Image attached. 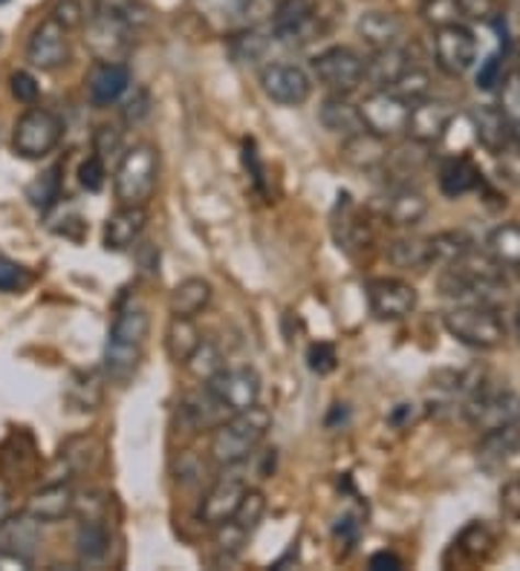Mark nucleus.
Wrapping results in <instances>:
<instances>
[{
    "label": "nucleus",
    "mask_w": 520,
    "mask_h": 571,
    "mask_svg": "<svg viewBox=\"0 0 520 571\" xmlns=\"http://www.w3.org/2000/svg\"><path fill=\"white\" fill-rule=\"evenodd\" d=\"M500 509H504L509 517L520 519V477L509 479V482L500 488Z\"/></svg>",
    "instance_id": "obj_57"
},
{
    "label": "nucleus",
    "mask_w": 520,
    "mask_h": 571,
    "mask_svg": "<svg viewBox=\"0 0 520 571\" xmlns=\"http://www.w3.org/2000/svg\"><path fill=\"white\" fill-rule=\"evenodd\" d=\"M104 182H108V164L102 159L95 157H87L84 162L79 164V185L87 191V194H99L104 189Z\"/></svg>",
    "instance_id": "obj_50"
},
{
    "label": "nucleus",
    "mask_w": 520,
    "mask_h": 571,
    "mask_svg": "<svg viewBox=\"0 0 520 571\" xmlns=\"http://www.w3.org/2000/svg\"><path fill=\"white\" fill-rule=\"evenodd\" d=\"M515 332H518V341H520V304H518V312H515Z\"/></svg>",
    "instance_id": "obj_62"
},
{
    "label": "nucleus",
    "mask_w": 520,
    "mask_h": 571,
    "mask_svg": "<svg viewBox=\"0 0 520 571\" xmlns=\"http://www.w3.org/2000/svg\"><path fill=\"white\" fill-rule=\"evenodd\" d=\"M249 537H252V534H246L235 519H226V523L214 525V546L226 557L240 555L246 543H249Z\"/></svg>",
    "instance_id": "obj_47"
},
{
    "label": "nucleus",
    "mask_w": 520,
    "mask_h": 571,
    "mask_svg": "<svg viewBox=\"0 0 520 571\" xmlns=\"http://www.w3.org/2000/svg\"><path fill=\"white\" fill-rule=\"evenodd\" d=\"M95 15L116 18L134 30L136 24L145 21V9L139 7V0H95Z\"/></svg>",
    "instance_id": "obj_46"
},
{
    "label": "nucleus",
    "mask_w": 520,
    "mask_h": 571,
    "mask_svg": "<svg viewBox=\"0 0 520 571\" xmlns=\"http://www.w3.org/2000/svg\"><path fill=\"white\" fill-rule=\"evenodd\" d=\"M229 49L235 61L255 64L267 55L269 35L258 26H240V30L229 32Z\"/></svg>",
    "instance_id": "obj_39"
},
{
    "label": "nucleus",
    "mask_w": 520,
    "mask_h": 571,
    "mask_svg": "<svg viewBox=\"0 0 520 571\" xmlns=\"http://www.w3.org/2000/svg\"><path fill=\"white\" fill-rule=\"evenodd\" d=\"M387 260L396 269H414V272L433 266L431 237H403V240H396L387 249Z\"/></svg>",
    "instance_id": "obj_36"
},
{
    "label": "nucleus",
    "mask_w": 520,
    "mask_h": 571,
    "mask_svg": "<svg viewBox=\"0 0 520 571\" xmlns=\"http://www.w3.org/2000/svg\"><path fill=\"white\" fill-rule=\"evenodd\" d=\"M212 283L203 281V277H185L173 286L171 298H168V309L177 318H197L205 306L212 304Z\"/></svg>",
    "instance_id": "obj_28"
},
{
    "label": "nucleus",
    "mask_w": 520,
    "mask_h": 571,
    "mask_svg": "<svg viewBox=\"0 0 520 571\" xmlns=\"http://www.w3.org/2000/svg\"><path fill=\"white\" fill-rule=\"evenodd\" d=\"M41 548V523L32 514H9L0 519V551L35 560Z\"/></svg>",
    "instance_id": "obj_21"
},
{
    "label": "nucleus",
    "mask_w": 520,
    "mask_h": 571,
    "mask_svg": "<svg viewBox=\"0 0 520 571\" xmlns=\"http://www.w3.org/2000/svg\"><path fill=\"white\" fill-rule=\"evenodd\" d=\"M313 76L330 93L350 95L364 81L362 55L350 47H327L313 58Z\"/></svg>",
    "instance_id": "obj_8"
},
{
    "label": "nucleus",
    "mask_w": 520,
    "mask_h": 571,
    "mask_svg": "<svg viewBox=\"0 0 520 571\" xmlns=\"http://www.w3.org/2000/svg\"><path fill=\"white\" fill-rule=\"evenodd\" d=\"M454 118H457V107H454V104L445 102V99H431V95H428L422 102L410 104L405 134L410 136V141L431 148V145L445 139Z\"/></svg>",
    "instance_id": "obj_15"
},
{
    "label": "nucleus",
    "mask_w": 520,
    "mask_h": 571,
    "mask_svg": "<svg viewBox=\"0 0 520 571\" xmlns=\"http://www.w3.org/2000/svg\"><path fill=\"white\" fill-rule=\"evenodd\" d=\"M339 212H341V219L332 222V231H336V243H339V249L353 251L359 249V245L368 243V222H362V217H359V212H355L347 194L339 196Z\"/></svg>",
    "instance_id": "obj_37"
},
{
    "label": "nucleus",
    "mask_w": 520,
    "mask_h": 571,
    "mask_svg": "<svg viewBox=\"0 0 520 571\" xmlns=\"http://www.w3.org/2000/svg\"><path fill=\"white\" fill-rule=\"evenodd\" d=\"M131 26L108 15H93L87 26V44L93 49L95 61H122L131 49Z\"/></svg>",
    "instance_id": "obj_18"
},
{
    "label": "nucleus",
    "mask_w": 520,
    "mask_h": 571,
    "mask_svg": "<svg viewBox=\"0 0 520 571\" xmlns=\"http://www.w3.org/2000/svg\"><path fill=\"white\" fill-rule=\"evenodd\" d=\"M440 292L445 298H472V304L495 306V300L506 298L504 269L497 266L489 254H477L468 249L440 274Z\"/></svg>",
    "instance_id": "obj_1"
},
{
    "label": "nucleus",
    "mask_w": 520,
    "mask_h": 571,
    "mask_svg": "<svg viewBox=\"0 0 520 571\" xmlns=\"http://www.w3.org/2000/svg\"><path fill=\"white\" fill-rule=\"evenodd\" d=\"M159 176V150L148 141L125 150L113 173V194L118 205H148L150 194L157 189Z\"/></svg>",
    "instance_id": "obj_4"
},
{
    "label": "nucleus",
    "mask_w": 520,
    "mask_h": 571,
    "mask_svg": "<svg viewBox=\"0 0 520 571\" xmlns=\"http://www.w3.org/2000/svg\"><path fill=\"white\" fill-rule=\"evenodd\" d=\"M205 390L223 410L237 413L260 401V376L252 367H221L205 378Z\"/></svg>",
    "instance_id": "obj_9"
},
{
    "label": "nucleus",
    "mask_w": 520,
    "mask_h": 571,
    "mask_svg": "<svg viewBox=\"0 0 520 571\" xmlns=\"http://www.w3.org/2000/svg\"><path fill=\"white\" fill-rule=\"evenodd\" d=\"M307 367L313 369L316 376H330L332 369L339 367V355H336V346L327 344V341H316V344H309Z\"/></svg>",
    "instance_id": "obj_49"
},
{
    "label": "nucleus",
    "mask_w": 520,
    "mask_h": 571,
    "mask_svg": "<svg viewBox=\"0 0 520 571\" xmlns=\"http://www.w3.org/2000/svg\"><path fill=\"white\" fill-rule=\"evenodd\" d=\"M150 332V315L143 306H122L113 318L108 346H104V373L116 384H125L134 376L143 361L145 341Z\"/></svg>",
    "instance_id": "obj_3"
},
{
    "label": "nucleus",
    "mask_w": 520,
    "mask_h": 571,
    "mask_svg": "<svg viewBox=\"0 0 520 571\" xmlns=\"http://www.w3.org/2000/svg\"><path fill=\"white\" fill-rule=\"evenodd\" d=\"M368 569L371 571H399L403 569V560L394 555V551H376L368 560Z\"/></svg>",
    "instance_id": "obj_60"
},
{
    "label": "nucleus",
    "mask_w": 520,
    "mask_h": 571,
    "mask_svg": "<svg viewBox=\"0 0 520 571\" xmlns=\"http://www.w3.org/2000/svg\"><path fill=\"white\" fill-rule=\"evenodd\" d=\"M53 18H56L64 30H79V26H84L87 15L79 0H58L56 9H53Z\"/></svg>",
    "instance_id": "obj_54"
},
{
    "label": "nucleus",
    "mask_w": 520,
    "mask_h": 571,
    "mask_svg": "<svg viewBox=\"0 0 520 571\" xmlns=\"http://www.w3.org/2000/svg\"><path fill=\"white\" fill-rule=\"evenodd\" d=\"M410 67L408 53L399 47L373 49L371 61H364V79L371 81L373 90H387Z\"/></svg>",
    "instance_id": "obj_29"
},
{
    "label": "nucleus",
    "mask_w": 520,
    "mask_h": 571,
    "mask_svg": "<svg viewBox=\"0 0 520 571\" xmlns=\"http://www.w3.org/2000/svg\"><path fill=\"white\" fill-rule=\"evenodd\" d=\"M244 164H246V171L252 173L255 185H258V189L263 191V162H260L258 148H255L252 139L244 141Z\"/></svg>",
    "instance_id": "obj_58"
},
{
    "label": "nucleus",
    "mask_w": 520,
    "mask_h": 571,
    "mask_svg": "<svg viewBox=\"0 0 520 571\" xmlns=\"http://www.w3.org/2000/svg\"><path fill=\"white\" fill-rule=\"evenodd\" d=\"M108 551H111V532H108V525L99 517L81 519L79 532H76V555H79L81 563H102Z\"/></svg>",
    "instance_id": "obj_34"
},
{
    "label": "nucleus",
    "mask_w": 520,
    "mask_h": 571,
    "mask_svg": "<svg viewBox=\"0 0 520 571\" xmlns=\"http://www.w3.org/2000/svg\"><path fill=\"white\" fill-rule=\"evenodd\" d=\"M272 431V413L260 404L252 408L237 410L231 413L226 422H221L214 427L212 442H208V454L217 465H237L249 462L255 456L263 438Z\"/></svg>",
    "instance_id": "obj_2"
},
{
    "label": "nucleus",
    "mask_w": 520,
    "mask_h": 571,
    "mask_svg": "<svg viewBox=\"0 0 520 571\" xmlns=\"http://www.w3.org/2000/svg\"><path fill=\"white\" fill-rule=\"evenodd\" d=\"M145 226H148V212L145 205H118L116 212L108 217L102 231V245L104 251H127L134 249L136 240L143 237Z\"/></svg>",
    "instance_id": "obj_19"
},
{
    "label": "nucleus",
    "mask_w": 520,
    "mask_h": 571,
    "mask_svg": "<svg viewBox=\"0 0 520 571\" xmlns=\"http://www.w3.org/2000/svg\"><path fill=\"white\" fill-rule=\"evenodd\" d=\"M468 118H472L474 136H477V141L483 145V150H489V153L497 157V153H504V150L512 145V125H509V118L500 113V107H495V104H481V107H472Z\"/></svg>",
    "instance_id": "obj_22"
},
{
    "label": "nucleus",
    "mask_w": 520,
    "mask_h": 571,
    "mask_svg": "<svg viewBox=\"0 0 520 571\" xmlns=\"http://www.w3.org/2000/svg\"><path fill=\"white\" fill-rule=\"evenodd\" d=\"M433 58H437V67L445 76H451V79L465 76L474 67V61H477V38H474V32L463 24L437 30V35H433Z\"/></svg>",
    "instance_id": "obj_12"
},
{
    "label": "nucleus",
    "mask_w": 520,
    "mask_h": 571,
    "mask_svg": "<svg viewBox=\"0 0 520 571\" xmlns=\"http://www.w3.org/2000/svg\"><path fill=\"white\" fill-rule=\"evenodd\" d=\"M191 9L214 32H235L249 26V0H191Z\"/></svg>",
    "instance_id": "obj_27"
},
{
    "label": "nucleus",
    "mask_w": 520,
    "mask_h": 571,
    "mask_svg": "<svg viewBox=\"0 0 520 571\" xmlns=\"http://www.w3.org/2000/svg\"><path fill=\"white\" fill-rule=\"evenodd\" d=\"M246 488H249V468H246V462L223 465L221 477L214 479L212 488L205 491V496L197 505L200 523L214 528V525L231 519L235 509L244 500Z\"/></svg>",
    "instance_id": "obj_7"
},
{
    "label": "nucleus",
    "mask_w": 520,
    "mask_h": 571,
    "mask_svg": "<svg viewBox=\"0 0 520 571\" xmlns=\"http://www.w3.org/2000/svg\"><path fill=\"white\" fill-rule=\"evenodd\" d=\"M387 90H391L394 95H399L403 102L417 104L422 102V99H428V93H431V76H428V70L408 67V70H405L394 84L387 87Z\"/></svg>",
    "instance_id": "obj_41"
},
{
    "label": "nucleus",
    "mask_w": 520,
    "mask_h": 571,
    "mask_svg": "<svg viewBox=\"0 0 520 571\" xmlns=\"http://www.w3.org/2000/svg\"><path fill=\"white\" fill-rule=\"evenodd\" d=\"M422 21L433 30H442V26L463 24L465 9L463 0H422Z\"/></svg>",
    "instance_id": "obj_42"
},
{
    "label": "nucleus",
    "mask_w": 520,
    "mask_h": 571,
    "mask_svg": "<svg viewBox=\"0 0 520 571\" xmlns=\"http://www.w3.org/2000/svg\"><path fill=\"white\" fill-rule=\"evenodd\" d=\"M0 569H18V571H26L32 569V560L26 557H15V555H7V551H0Z\"/></svg>",
    "instance_id": "obj_61"
},
{
    "label": "nucleus",
    "mask_w": 520,
    "mask_h": 571,
    "mask_svg": "<svg viewBox=\"0 0 520 571\" xmlns=\"http://www.w3.org/2000/svg\"><path fill=\"white\" fill-rule=\"evenodd\" d=\"M437 182H440L442 194L451 196V199H457V196L468 194V191L481 189L483 173L468 157H454L449 159V162H442L440 180Z\"/></svg>",
    "instance_id": "obj_33"
},
{
    "label": "nucleus",
    "mask_w": 520,
    "mask_h": 571,
    "mask_svg": "<svg viewBox=\"0 0 520 571\" xmlns=\"http://www.w3.org/2000/svg\"><path fill=\"white\" fill-rule=\"evenodd\" d=\"M451 338H457L460 344L472 346V350H495L504 344L506 327L500 321L495 306L486 304H465L451 309L442 318Z\"/></svg>",
    "instance_id": "obj_5"
},
{
    "label": "nucleus",
    "mask_w": 520,
    "mask_h": 571,
    "mask_svg": "<svg viewBox=\"0 0 520 571\" xmlns=\"http://www.w3.org/2000/svg\"><path fill=\"white\" fill-rule=\"evenodd\" d=\"M359 534H362V523L353 517V514H347V517L339 519V525H336V537H339L341 543H347V548H353L355 540H359Z\"/></svg>",
    "instance_id": "obj_59"
},
{
    "label": "nucleus",
    "mask_w": 520,
    "mask_h": 571,
    "mask_svg": "<svg viewBox=\"0 0 520 571\" xmlns=\"http://www.w3.org/2000/svg\"><path fill=\"white\" fill-rule=\"evenodd\" d=\"M26 199L35 212H49L61 199V164H53L26 185Z\"/></svg>",
    "instance_id": "obj_40"
},
{
    "label": "nucleus",
    "mask_w": 520,
    "mask_h": 571,
    "mask_svg": "<svg viewBox=\"0 0 520 571\" xmlns=\"http://www.w3.org/2000/svg\"><path fill=\"white\" fill-rule=\"evenodd\" d=\"M355 107H359V118H362L364 130H371L378 139H394V136L405 134V127H408L410 104L403 102L391 90H373Z\"/></svg>",
    "instance_id": "obj_10"
},
{
    "label": "nucleus",
    "mask_w": 520,
    "mask_h": 571,
    "mask_svg": "<svg viewBox=\"0 0 520 571\" xmlns=\"http://www.w3.org/2000/svg\"><path fill=\"white\" fill-rule=\"evenodd\" d=\"M269 21H272V35L290 47L309 44L318 32V15L313 0H281L272 9Z\"/></svg>",
    "instance_id": "obj_14"
},
{
    "label": "nucleus",
    "mask_w": 520,
    "mask_h": 571,
    "mask_svg": "<svg viewBox=\"0 0 520 571\" xmlns=\"http://www.w3.org/2000/svg\"><path fill=\"white\" fill-rule=\"evenodd\" d=\"M260 90L275 104L284 107H298L313 93V79L298 64H267L260 70Z\"/></svg>",
    "instance_id": "obj_17"
},
{
    "label": "nucleus",
    "mask_w": 520,
    "mask_h": 571,
    "mask_svg": "<svg viewBox=\"0 0 520 571\" xmlns=\"http://www.w3.org/2000/svg\"><path fill=\"white\" fill-rule=\"evenodd\" d=\"M491 551H495V534L483 523L465 525L457 540H454V546H451V555H457L460 566L486 563Z\"/></svg>",
    "instance_id": "obj_31"
},
{
    "label": "nucleus",
    "mask_w": 520,
    "mask_h": 571,
    "mask_svg": "<svg viewBox=\"0 0 520 571\" xmlns=\"http://www.w3.org/2000/svg\"><path fill=\"white\" fill-rule=\"evenodd\" d=\"M87 95L95 107H108V104L118 102L131 87V70L122 61H95L87 72Z\"/></svg>",
    "instance_id": "obj_20"
},
{
    "label": "nucleus",
    "mask_w": 520,
    "mask_h": 571,
    "mask_svg": "<svg viewBox=\"0 0 520 571\" xmlns=\"http://www.w3.org/2000/svg\"><path fill=\"white\" fill-rule=\"evenodd\" d=\"M7 3H12V0H0V7H7Z\"/></svg>",
    "instance_id": "obj_63"
},
{
    "label": "nucleus",
    "mask_w": 520,
    "mask_h": 571,
    "mask_svg": "<svg viewBox=\"0 0 520 571\" xmlns=\"http://www.w3.org/2000/svg\"><path fill=\"white\" fill-rule=\"evenodd\" d=\"M387 145L385 139L373 136L371 130H359L353 136H344L341 141V159L353 168H362V171H371L376 164L385 162Z\"/></svg>",
    "instance_id": "obj_30"
},
{
    "label": "nucleus",
    "mask_w": 520,
    "mask_h": 571,
    "mask_svg": "<svg viewBox=\"0 0 520 571\" xmlns=\"http://www.w3.org/2000/svg\"><path fill=\"white\" fill-rule=\"evenodd\" d=\"M355 32L359 38L368 44L371 49H387L396 47V41L403 38L405 24L403 18L394 15V12H385V9H368L355 21Z\"/></svg>",
    "instance_id": "obj_24"
},
{
    "label": "nucleus",
    "mask_w": 520,
    "mask_h": 571,
    "mask_svg": "<svg viewBox=\"0 0 520 571\" xmlns=\"http://www.w3.org/2000/svg\"><path fill=\"white\" fill-rule=\"evenodd\" d=\"M500 113H504L506 118H509V125H512V134L515 139L520 145V72H509V76H504V81H500Z\"/></svg>",
    "instance_id": "obj_43"
},
{
    "label": "nucleus",
    "mask_w": 520,
    "mask_h": 571,
    "mask_svg": "<svg viewBox=\"0 0 520 571\" xmlns=\"http://www.w3.org/2000/svg\"><path fill=\"white\" fill-rule=\"evenodd\" d=\"M64 136V118L47 107H30L18 118L12 134V150L21 159H44L58 148Z\"/></svg>",
    "instance_id": "obj_6"
},
{
    "label": "nucleus",
    "mask_w": 520,
    "mask_h": 571,
    "mask_svg": "<svg viewBox=\"0 0 520 571\" xmlns=\"http://www.w3.org/2000/svg\"><path fill=\"white\" fill-rule=\"evenodd\" d=\"M463 415L474 431L489 433L504 424L520 422V399L512 390H477L465 401Z\"/></svg>",
    "instance_id": "obj_11"
},
{
    "label": "nucleus",
    "mask_w": 520,
    "mask_h": 571,
    "mask_svg": "<svg viewBox=\"0 0 520 571\" xmlns=\"http://www.w3.org/2000/svg\"><path fill=\"white\" fill-rule=\"evenodd\" d=\"M520 454V422L504 424L495 431L483 433L477 445V465L483 470H500L509 459Z\"/></svg>",
    "instance_id": "obj_23"
},
{
    "label": "nucleus",
    "mask_w": 520,
    "mask_h": 571,
    "mask_svg": "<svg viewBox=\"0 0 520 571\" xmlns=\"http://www.w3.org/2000/svg\"><path fill=\"white\" fill-rule=\"evenodd\" d=\"M30 272L21 263L0 254V292H21L30 286Z\"/></svg>",
    "instance_id": "obj_51"
},
{
    "label": "nucleus",
    "mask_w": 520,
    "mask_h": 571,
    "mask_svg": "<svg viewBox=\"0 0 520 571\" xmlns=\"http://www.w3.org/2000/svg\"><path fill=\"white\" fill-rule=\"evenodd\" d=\"M26 61H30L35 70H61L64 64L70 61V30H64L53 15L44 18L30 35Z\"/></svg>",
    "instance_id": "obj_13"
},
{
    "label": "nucleus",
    "mask_w": 520,
    "mask_h": 571,
    "mask_svg": "<svg viewBox=\"0 0 520 571\" xmlns=\"http://www.w3.org/2000/svg\"><path fill=\"white\" fill-rule=\"evenodd\" d=\"M489 258L500 269H520V226L518 222H504L486 240Z\"/></svg>",
    "instance_id": "obj_38"
},
{
    "label": "nucleus",
    "mask_w": 520,
    "mask_h": 571,
    "mask_svg": "<svg viewBox=\"0 0 520 571\" xmlns=\"http://www.w3.org/2000/svg\"><path fill=\"white\" fill-rule=\"evenodd\" d=\"M433 249V263H454L457 258H463L465 251L472 249V240L463 235V231H440V235L431 237Z\"/></svg>",
    "instance_id": "obj_44"
},
{
    "label": "nucleus",
    "mask_w": 520,
    "mask_h": 571,
    "mask_svg": "<svg viewBox=\"0 0 520 571\" xmlns=\"http://www.w3.org/2000/svg\"><path fill=\"white\" fill-rule=\"evenodd\" d=\"M122 113H125V122H131V125H139L143 118H148V113H150L148 90H143V87H139V90H136V93L127 99L125 110H122Z\"/></svg>",
    "instance_id": "obj_55"
},
{
    "label": "nucleus",
    "mask_w": 520,
    "mask_h": 571,
    "mask_svg": "<svg viewBox=\"0 0 520 571\" xmlns=\"http://www.w3.org/2000/svg\"><path fill=\"white\" fill-rule=\"evenodd\" d=\"M185 367H189L191 373H194V376H197V378L214 376V373H217V369L223 367L221 350H217V346H214L212 341H200V346H197V350H194V355H191Z\"/></svg>",
    "instance_id": "obj_48"
},
{
    "label": "nucleus",
    "mask_w": 520,
    "mask_h": 571,
    "mask_svg": "<svg viewBox=\"0 0 520 571\" xmlns=\"http://www.w3.org/2000/svg\"><path fill=\"white\" fill-rule=\"evenodd\" d=\"M318 122H321L330 134L339 136H353L359 134V130H364L362 118H359V107L347 102V95L339 93H330L324 99L321 107H318Z\"/></svg>",
    "instance_id": "obj_32"
},
{
    "label": "nucleus",
    "mask_w": 520,
    "mask_h": 571,
    "mask_svg": "<svg viewBox=\"0 0 520 571\" xmlns=\"http://www.w3.org/2000/svg\"><path fill=\"white\" fill-rule=\"evenodd\" d=\"M76 511V493L67 482H53L44 486L30 496L26 514L38 519V523H61Z\"/></svg>",
    "instance_id": "obj_25"
},
{
    "label": "nucleus",
    "mask_w": 520,
    "mask_h": 571,
    "mask_svg": "<svg viewBox=\"0 0 520 571\" xmlns=\"http://www.w3.org/2000/svg\"><path fill=\"white\" fill-rule=\"evenodd\" d=\"M385 222L396 228H414L419 226L428 214L426 194L414 185H396L385 199Z\"/></svg>",
    "instance_id": "obj_26"
},
{
    "label": "nucleus",
    "mask_w": 520,
    "mask_h": 571,
    "mask_svg": "<svg viewBox=\"0 0 520 571\" xmlns=\"http://www.w3.org/2000/svg\"><path fill=\"white\" fill-rule=\"evenodd\" d=\"M0 44H3V35H0Z\"/></svg>",
    "instance_id": "obj_64"
},
{
    "label": "nucleus",
    "mask_w": 520,
    "mask_h": 571,
    "mask_svg": "<svg viewBox=\"0 0 520 571\" xmlns=\"http://www.w3.org/2000/svg\"><path fill=\"white\" fill-rule=\"evenodd\" d=\"M200 341H203V335H200L194 318H177V315H171L166 329V353L173 364H189Z\"/></svg>",
    "instance_id": "obj_35"
},
{
    "label": "nucleus",
    "mask_w": 520,
    "mask_h": 571,
    "mask_svg": "<svg viewBox=\"0 0 520 571\" xmlns=\"http://www.w3.org/2000/svg\"><path fill=\"white\" fill-rule=\"evenodd\" d=\"M9 90H12V95H15L21 104L38 102L41 87H38V79H35L32 72H26V70L12 72V76H9Z\"/></svg>",
    "instance_id": "obj_53"
},
{
    "label": "nucleus",
    "mask_w": 520,
    "mask_h": 571,
    "mask_svg": "<svg viewBox=\"0 0 520 571\" xmlns=\"http://www.w3.org/2000/svg\"><path fill=\"white\" fill-rule=\"evenodd\" d=\"M500 81H504V64H500V55H489V58L481 64L477 87H481V90H495Z\"/></svg>",
    "instance_id": "obj_56"
},
{
    "label": "nucleus",
    "mask_w": 520,
    "mask_h": 571,
    "mask_svg": "<svg viewBox=\"0 0 520 571\" xmlns=\"http://www.w3.org/2000/svg\"><path fill=\"white\" fill-rule=\"evenodd\" d=\"M93 153L102 162H108L111 157L122 153V130L113 125H102L93 134Z\"/></svg>",
    "instance_id": "obj_52"
},
{
    "label": "nucleus",
    "mask_w": 520,
    "mask_h": 571,
    "mask_svg": "<svg viewBox=\"0 0 520 571\" xmlns=\"http://www.w3.org/2000/svg\"><path fill=\"white\" fill-rule=\"evenodd\" d=\"M368 306L376 321H403L419 304L417 289L396 277H376L368 281Z\"/></svg>",
    "instance_id": "obj_16"
},
{
    "label": "nucleus",
    "mask_w": 520,
    "mask_h": 571,
    "mask_svg": "<svg viewBox=\"0 0 520 571\" xmlns=\"http://www.w3.org/2000/svg\"><path fill=\"white\" fill-rule=\"evenodd\" d=\"M263 514H267V496L260 491H255V488H246L244 500H240V505L235 509L231 519H235L246 534H252L260 525V519H263Z\"/></svg>",
    "instance_id": "obj_45"
}]
</instances>
